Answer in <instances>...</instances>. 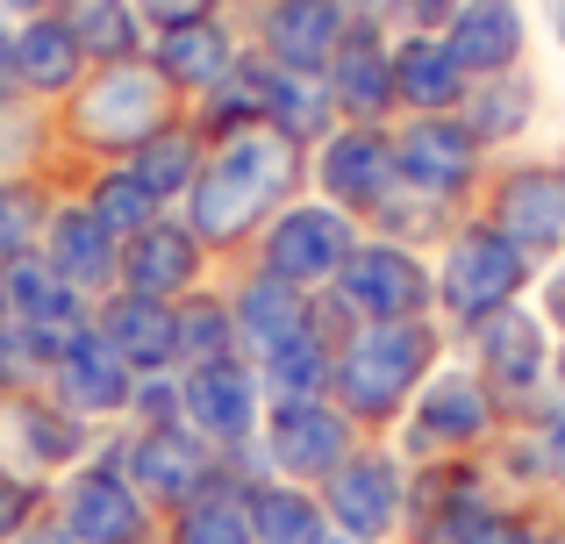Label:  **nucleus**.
<instances>
[{
	"label": "nucleus",
	"instance_id": "1",
	"mask_svg": "<svg viewBox=\"0 0 565 544\" xmlns=\"http://www.w3.org/2000/svg\"><path fill=\"white\" fill-rule=\"evenodd\" d=\"M301 194H316V166L301 143H287L273 122L236 129V137L207 143L201 180L186 186L180 215L193 223V237L215 252V266H236L250 244L265 237L279 209H294Z\"/></svg>",
	"mask_w": 565,
	"mask_h": 544
},
{
	"label": "nucleus",
	"instance_id": "2",
	"mask_svg": "<svg viewBox=\"0 0 565 544\" xmlns=\"http://www.w3.org/2000/svg\"><path fill=\"white\" fill-rule=\"evenodd\" d=\"M186 100L172 94V79L151 57H122V65H94L65 100L51 108V172L57 186H72L94 166H122L137 143H151L166 122H180Z\"/></svg>",
	"mask_w": 565,
	"mask_h": 544
},
{
	"label": "nucleus",
	"instance_id": "3",
	"mask_svg": "<svg viewBox=\"0 0 565 544\" xmlns=\"http://www.w3.org/2000/svg\"><path fill=\"white\" fill-rule=\"evenodd\" d=\"M451 359V337L437 316H408V322H365L330 373V402L359 423L365 437H394L408 402L423 394V380Z\"/></svg>",
	"mask_w": 565,
	"mask_h": 544
},
{
	"label": "nucleus",
	"instance_id": "4",
	"mask_svg": "<svg viewBox=\"0 0 565 544\" xmlns=\"http://www.w3.org/2000/svg\"><path fill=\"white\" fill-rule=\"evenodd\" d=\"M429 266H437V322H444L451 344L466 330H480L487 316L530 301V287H537V273H544L523 244H509L494 223H480V215H466Z\"/></svg>",
	"mask_w": 565,
	"mask_h": 544
},
{
	"label": "nucleus",
	"instance_id": "5",
	"mask_svg": "<svg viewBox=\"0 0 565 544\" xmlns=\"http://www.w3.org/2000/svg\"><path fill=\"white\" fill-rule=\"evenodd\" d=\"M501 430H509L501 402L480 387V373H472V365L451 351V359H444L437 373L423 380V394L408 402V416H401V430H394V451H401L408 466L472 459V451H487Z\"/></svg>",
	"mask_w": 565,
	"mask_h": 544
},
{
	"label": "nucleus",
	"instance_id": "6",
	"mask_svg": "<svg viewBox=\"0 0 565 544\" xmlns=\"http://www.w3.org/2000/svg\"><path fill=\"white\" fill-rule=\"evenodd\" d=\"M451 351L480 373V387L501 402V416H509V423L530 416V408L552 394V351H558V337H552V322H544L530 301L487 316L480 330H466Z\"/></svg>",
	"mask_w": 565,
	"mask_h": 544
},
{
	"label": "nucleus",
	"instance_id": "7",
	"mask_svg": "<svg viewBox=\"0 0 565 544\" xmlns=\"http://www.w3.org/2000/svg\"><path fill=\"white\" fill-rule=\"evenodd\" d=\"M359 237H365L359 215L330 209L322 194H301L294 209H279L273 223H265V237L250 244L236 266H258V273L287 279V287H301V294H322V287H337V273L351 266Z\"/></svg>",
	"mask_w": 565,
	"mask_h": 544
},
{
	"label": "nucleus",
	"instance_id": "8",
	"mask_svg": "<svg viewBox=\"0 0 565 544\" xmlns=\"http://www.w3.org/2000/svg\"><path fill=\"white\" fill-rule=\"evenodd\" d=\"M365 445V430L330 402H265V423H258V445H250V466L258 480H294V488H322L351 451Z\"/></svg>",
	"mask_w": 565,
	"mask_h": 544
},
{
	"label": "nucleus",
	"instance_id": "9",
	"mask_svg": "<svg viewBox=\"0 0 565 544\" xmlns=\"http://www.w3.org/2000/svg\"><path fill=\"white\" fill-rule=\"evenodd\" d=\"M480 223H494L509 244H523L537 266L565 258V151L558 158H494L480 201H472Z\"/></svg>",
	"mask_w": 565,
	"mask_h": 544
},
{
	"label": "nucleus",
	"instance_id": "10",
	"mask_svg": "<svg viewBox=\"0 0 565 544\" xmlns=\"http://www.w3.org/2000/svg\"><path fill=\"white\" fill-rule=\"evenodd\" d=\"M316 494H322V509H330L337 537L401 544V523H408V459L394 451V437H365Z\"/></svg>",
	"mask_w": 565,
	"mask_h": 544
},
{
	"label": "nucleus",
	"instance_id": "11",
	"mask_svg": "<svg viewBox=\"0 0 565 544\" xmlns=\"http://www.w3.org/2000/svg\"><path fill=\"white\" fill-rule=\"evenodd\" d=\"M100 445H108V459L122 466L129 488H137L158 516H172L193 494H207L215 480H230V459H222L207 437H193L186 423H166V430H108Z\"/></svg>",
	"mask_w": 565,
	"mask_h": 544
},
{
	"label": "nucleus",
	"instance_id": "12",
	"mask_svg": "<svg viewBox=\"0 0 565 544\" xmlns=\"http://www.w3.org/2000/svg\"><path fill=\"white\" fill-rule=\"evenodd\" d=\"M51 516L79 544H166V516L129 488V473L108 459V445L51 488Z\"/></svg>",
	"mask_w": 565,
	"mask_h": 544
},
{
	"label": "nucleus",
	"instance_id": "13",
	"mask_svg": "<svg viewBox=\"0 0 565 544\" xmlns=\"http://www.w3.org/2000/svg\"><path fill=\"white\" fill-rule=\"evenodd\" d=\"M180 402H186V430L207 437V445L230 459L236 480H258V466H250V445H258V423H265L258 365H250V359L186 365V373H180Z\"/></svg>",
	"mask_w": 565,
	"mask_h": 544
},
{
	"label": "nucleus",
	"instance_id": "14",
	"mask_svg": "<svg viewBox=\"0 0 565 544\" xmlns=\"http://www.w3.org/2000/svg\"><path fill=\"white\" fill-rule=\"evenodd\" d=\"M394 166H401V186L472 209L487 172H494V151L466 129V115H401L394 122Z\"/></svg>",
	"mask_w": 565,
	"mask_h": 544
},
{
	"label": "nucleus",
	"instance_id": "15",
	"mask_svg": "<svg viewBox=\"0 0 565 544\" xmlns=\"http://www.w3.org/2000/svg\"><path fill=\"white\" fill-rule=\"evenodd\" d=\"M94 423H79L72 408H57L51 394H0V466L22 480H43V488H57V480L72 473V466H86L100 451Z\"/></svg>",
	"mask_w": 565,
	"mask_h": 544
},
{
	"label": "nucleus",
	"instance_id": "16",
	"mask_svg": "<svg viewBox=\"0 0 565 544\" xmlns=\"http://www.w3.org/2000/svg\"><path fill=\"white\" fill-rule=\"evenodd\" d=\"M501 502H509V488H501L487 451L408 466V523H401V544H451L458 531H472Z\"/></svg>",
	"mask_w": 565,
	"mask_h": 544
},
{
	"label": "nucleus",
	"instance_id": "17",
	"mask_svg": "<svg viewBox=\"0 0 565 544\" xmlns=\"http://www.w3.org/2000/svg\"><path fill=\"white\" fill-rule=\"evenodd\" d=\"M337 294L351 301L359 322H408V316H437V266L429 252H408L394 237L365 230L351 266L337 273Z\"/></svg>",
	"mask_w": 565,
	"mask_h": 544
},
{
	"label": "nucleus",
	"instance_id": "18",
	"mask_svg": "<svg viewBox=\"0 0 565 544\" xmlns=\"http://www.w3.org/2000/svg\"><path fill=\"white\" fill-rule=\"evenodd\" d=\"M316 166V194L330 209L359 215L373 230V215L401 194V166H394V129H373V122H344L322 151H308Z\"/></svg>",
	"mask_w": 565,
	"mask_h": 544
},
{
	"label": "nucleus",
	"instance_id": "19",
	"mask_svg": "<svg viewBox=\"0 0 565 544\" xmlns=\"http://www.w3.org/2000/svg\"><path fill=\"white\" fill-rule=\"evenodd\" d=\"M215 279H222L215 252L193 237V223H186L180 209H166L158 223H143L137 237H122V287L129 294H151V301H186V294L215 287Z\"/></svg>",
	"mask_w": 565,
	"mask_h": 544
},
{
	"label": "nucleus",
	"instance_id": "20",
	"mask_svg": "<svg viewBox=\"0 0 565 544\" xmlns=\"http://www.w3.org/2000/svg\"><path fill=\"white\" fill-rule=\"evenodd\" d=\"M351 22L359 14L344 8V0H258V8L244 14L250 29V51H265L279 72H330L337 43L351 36Z\"/></svg>",
	"mask_w": 565,
	"mask_h": 544
},
{
	"label": "nucleus",
	"instance_id": "21",
	"mask_svg": "<svg viewBox=\"0 0 565 544\" xmlns=\"http://www.w3.org/2000/svg\"><path fill=\"white\" fill-rule=\"evenodd\" d=\"M0 316H14L29 337H36L43 359H65L72 344H79L86 330H94V301H86L79 287H65V279L51 273V258H14L8 273H0Z\"/></svg>",
	"mask_w": 565,
	"mask_h": 544
},
{
	"label": "nucleus",
	"instance_id": "22",
	"mask_svg": "<svg viewBox=\"0 0 565 544\" xmlns=\"http://www.w3.org/2000/svg\"><path fill=\"white\" fill-rule=\"evenodd\" d=\"M244 51H250V29H244V14H207V22H186V29H158L151 36V65L172 79V94L186 100H201V94H215L222 79H230L236 65H244Z\"/></svg>",
	"mask_w": 565,
	"mask_h": 544
},
{
	"label": "nucleus",
	"instance_id": "23",
	"mask_svg": "<svg viewBox=\"0 0 565 544\" xmlns=\"http://www.w3.org/2000/svg\"><path fill=\"white\" fill-rule=\"evenodd\" d=\"M330 94H337V115L344 122H373V129H394L401 122V100H394V29L386 22H351V36L337 43L330 57Z\"/></svg>",
	"mask_w": 565,
	"mask_h": 544
},
{
	"label": "nucleus",
	"instance_id": "24",
	"mask_svg": "<svg viewBox=\"0 0 565 544\" xmlns=\"http://www.w3.org/2000/svg\"><path fill=\"white\" fill-rule=\"evenodd\" d=\"M143 373H129L122 359H115L108 344H100V330H86L79 344L65 351V359L51 365V380H43V394H51L57 408H72L79 423H94V430H122L129 423V394H137Z\"/></svg>",
	"mask_w": 565,
	"mask_h": 544
},
{
	"label": "nucleus",
	"instance_id": "25",
	"mask_svg": "<svg viewBox=\"0 0 565 544\" xmlns=\"http://www.w3.org/2000/svg\"><path fill=\"white\" fill-rule=\"evenodd\" d=\"M43 258H51V273L65 279V287H79L86 301L122 287V237H115L79 194H57L51 230H43Z\"/></svg>",
	"mask_w": 565,
	"mask_h": 544
},
{
	"label": "nucleus",
	"instance_id": "26",
	"mask_svg": "<svg viewBox=\"0 0 565 544\" xmlns=\"http://www.w3.org/2000/svg\"><path fill=\"white\" fill-rule=\"evenodd\" d=\"M222 294H230L236 344H244L250 365H258L265 351L294 344V337L308 330V316H316V294L287 287V279H273V273H258V266H222Z\"/></svg>",
	"mask_w": 565,
	"mask_h": 544
},
{
	"label": "nucleus",
	"instance_id": "27",
	"mask_svg": "<svg viewBox=\"0 0 565 544\" xmlns=\"http://www.w3.org/2000/svg\"><path fill=\"white\" fill-rule=\"evenodd\" d=\"M94 330L129 373H180V301H151V294H100Z\"/></svg>",
	"mask_w": 565,
	"mask_h": 544
},
{
	"label": "nucleus",
	"instance_id": "28",
	"mask_svg": "<svg viewBox=\"0 0 565 544\" xmlns=\"http://www.w3.org/2000/svg\"><path fill=\"white\" fill-rule=\"evenodd\" d=\"M530 36H537V14L530 0H466L458 22L444 29L451 57L466 65V79H501V72L530 65Z\"/></svg>",
	"mask_w": 565,
	"mask_h": 544
},
{
	"label": "nucleus",
	"instance_id": "29",
	"mask_svg": "<svg viewBox=\"0 0 565 544\" xmlns=\"http://www.w3.org/2000/svg\"><path fill=\"white\" fill-rule=\"evenodd\" d=\"M466 129L487 143L494 158H509V151H523L530 143V129H537V115H544V86H537V72H501V79H472V94H466Z\"/></svg>",
	"mask_w": 565,
	"mask_h": 544
},
{
	"label": "nucleus",
	"instance_id": "30",
	"mask_svg": "<svg viewBox=\"0 0 565 544\" xmlns=\"http://www.w3.org/2000/svg\"><path fill=\"white\" fill-rule=\"evenodd\" d=\"M472 94L466 65L444 36H394V100L401 115H458Z\"/></svg>",
	"mask_w": 565,
	"mask_h": 544
},
{
	"label": "nucleus",
	"instance_id": "31",
	"mask_svg": "<svg viewBox=\"0 0 565 544\" xmlns=\"http://www.w3.org/2000/svg\"><path fill=\"white\" fill-rule=\"evenodd\" d=\"M14 72H22V94L36 108H57L94 65H86V51L72 43V29L57 14H36V22H14Z\"/></svg>",
	"mask_w": 565,
	"mask_h": 544
},
{
	"label": "nucleus",
	"instance_id": "32",
	"mask_svg": "<svg viewBox=\"0 0 565 544\" xmlns=\"http://www.w3.org/2000/svg\"><path fill=\"white\" fill-rule=\"evenodd\" d=\"M265 122H273L287 143H301V151H322V143L344 129V115H337L330 79H316V72H279L273 65V86H265Z\"/></svg>",
	"mask_w": 565,
	"mask_h": 544
},
{
	"label": "nucleus",
	"instance_id": "33",
	"mask_svg": "<svg viewBox=\"0 0 565 544\" xmlns=\"http://www.w3.org/2000/svg\"><path fill=\"white\" fill-rule=\"evenodd\" d=\"M51 14L72 29V43L86 51V65H122V57L151 51V29H143L137 0H57Z\"/></svg>",
	"mask_w": 565,
	"mask_h": 544
},
{
	"label": "nucleus",
	"instance_id": "34",
	"mask_svg": "<svg viewBox=\"0 0 565 544\" xmlns=\"http://www.w3.org/2000/svg\"><path fill=\"white\" fill-rule=\"evenodd\" d=\"M250 502V531L258 544H330V509L316 488H294V480H244Z\"/></svg>",
	"mask_w": 565,
	"mask_h": 544
},
{
	"label": "nucleus",
	"instance_id": "35",
	"mask_svg": "<svg viewBox=\"0 0 565 544\" xmlns=\"http://www.w3.org/2000/svg\"><path fill=\"white\" fill-rule=\"evenodd\" d=\"M201 158H207V137L193 129V115H180V122H166L151 143H137V151H129L122 166L137 172V180L151 186V194L166 201V209H180V201H186V186L201 180Z\"/></svg>",
	"mask_w": 565,
	"mask_h": 544
},
{
	"label": "nucleus",
	"instance_id": "36",
	"mask_svg": "<svg viewBox=\"0 0 565 544\" xmlns=\"http://www.w3.org/2000/svg\"><path fill=\"white\" fill-rule=\"evenodd\" d=\"M265 86H273V57L265 51H244V65L230 72V79L215 86V94H201L193 100V129H201L207 143H222V137H236V129H258L265 122Z\"/></svg>",
	"mask_w": 565,
	"mask_h": 544
},
{
	"label": "nucleus",
	"instance_id": "37",
	"mask_svg": "<svg viewBox=\"0 0 565 544\" xmlns=\"http://www.w3.org/2000/svg\"><path fill=\"white\" fill-rule=\"evenodd\" d=\"M57 172H14L0 180V273L14 258H36L43 252V230H51V209H57Z\"/></svg>",
	"mask_w": 565,
	"mask_h": 544
},
{
	"label": "nucleus",
	"instance_id": "38",
	"mask_svg": "<svg viewBox=\"0 0 565 544\" xmlns=\"http://www.w3.org/2000/svg\"><path fill=\"white\" fill-rule=\"evenodd\" d=\"M166 544H258L250 531V502H244V480H215L207 494H193L186 509L166 516Z\"/></svg>",
	"mask_w": 565,
	"mask_h": 544
},
{
	"label": "nucleus",
	"instance_id": "39",
	"mask_svg": "<svg viewBox=\"0 0 565 544\" xmlns=\"http://www.w3.org/2000/svg\"><path fill=\"white\" fill-rule=\"evenodd\" d=\"M65 194H79L86 209H94L100 223L115 230V237H137L143 223H158V215H166V201H158V194H151V186H143L129 166H94V172H79V180H72Z\"/></svg>",
	"mask_w": 565,
	"mask_h": 544
},
{
	"label": "nucleus",
	"instance_id": "40",
	"mask_svg": "<svg viewBox=\"0 0 565 544\" xmlns=\"http://www.w3.org/2000/svg\"><path fill=\"white\" fill-rule=\"evenodd\" d=\"M330 373H337V351L322 344L316 330H301L294 344H279V351L258 359L265 402H316V394H330Z\"/></svg>",
	"mask_w": 565,
	"mask_h": 544
},
{
	"label": "nucleus",
	"instance_id": "41",
	"mask_svg": "<svg viewBox=\"0 0 565 544\" xmlns=\"http://www.w3.org/2000/svg\"><path fill=\"white\" fill-rule=\"evenodd\" d=\"M466 215H472V209H458V201H437V194H415V186H401V194L373 215V237H394V244H408V252H429V258H437L444 237H451Z\"/></svg>",
	"mask_w": 565,
	"mask_h": 544
},
{
	"label": "nucleus",
	"instance_id": "42",
	"mask_svg": "<svg viewBox=\"0 0 565 544\" xmlns=\"http://www.w3.org/2000/svg\"><path fill=\"white\" fill-rule=\"evenodd\" d=\"M215 359H244V344H236V316H230V294H222V279L180 301V373H186V365H215Z\"/></svg>",
	"mask_w": 565,
	"mask_h": 544
},
{
	"label": "nucleus",
	"instance_id": "43",
	"mask_svg": "<svg viewBox=\"0 0 565 544\" xmlns=\"http://www.w3.org/2000/svg\"><path fill=\"white\" fill-rule=\"evenodd\" d=\"M565 537V509L558 502H501V509H487L472 531H458L451 544H558Z\"/></svg>",
	"mask_w": 565,
	"mask_h": 544
},
{
	"label": "nucleus",
	"instance_id": "44",
	"mask_svg": "<svg viewBox=\"0 0 565 544\" xmlns=\"http://www.w3.org/2000/svg\"><path fill=\"white\" fill-rule=\"evenodd\" d=\"M51 108H0V180L14 172H51Z\"/></svg>",
	"mask_w": 565,
	"mask_h": 544
},
{
	"label": "nucleus",
	"instance_id": "45",
	"mask_svg": "<svg viewBox=\"0 0 565 544\" xmlns=\"http://www.w3.org/2000/svg\"><path fill=\"white\" fill-rule=\"evenodd\" d=\"M51 380V359L36 351V337L14 316H0V394H36Z\"/></svg>",
	"mask_w": 565,
	"mask_h": 544
},
{
	"label": "nucleus",
	"instance_id": "46",
	"mask_svg": "<svg viewBox=\"0 0 565 544\" xmlns=\"http://www.w3.org/2000/svg\"><path fill=\"white\" fill-rule=\"evenodd\" d=\"M166 423H186L180 373H143L137 394H129V423H122V430H166Z\"/></svg>",
	"mask_w": 565,
	"mask_h": 544
},
{
	"label": "nucleus",
	"instance_id": "47",
	"mask_svg": "<svg viewBox=\"0 0 565 544\" xmlns=\"http://www.w3.org/2000/svg\"><path fill=\"white\" fill-rule=\"evenodd\" d=\"M43 509H51V488L0 466V544H22L29 523H43Z\"/></svg>",
	"mask_w": 565,
	"mask_h": 544
},
{
	"label": "nucleus",
	"instance_id": "48",
	"mask_svg": "<svg viewBox=\"0 0 565 544\" xmlns=\"http://www.w3.org/2000/svg\"><path fill=\"white\" fill-rule=\"evenodd\" d=\"M466 0H386V29L394 36H444Z\"/></svg>",
	"mask_w": 565,
	"mask_h": 544
},
{
	"label": "nucleus",
	"instance_id": "49",
	"mask_svg": "<svg viewBox=\"0 0 565 544\" xmlns=\"http://www.w3.org/2000/svg\"><path fill=\"white\" fill-rule=\"evenodd\" d=\"M143 29H186V22H207V14H222V0H137Z\"/></svg>",
	"mask_w": 565,
	"mask_h": 544
},
{
	"label": "nucleus",
	"instance_id": "50",
	"mask_svg": "<svg viewBox=\"0 0 565 544\" xmlns=\"http://www.w3.org/2000/svg\"><path fill=\"white\" fill-rule=\"evenodd\" d=\"M530 308L552 322V337H565V258H552V266L537 273V287H530Z\"/></svg>",
	"mask_w": 565,
	"mask_h": 544
},
{
	"label": "nucleus",
	"instance_id": "51",
	"mask_svg": "<svg viewBox=\"0 0 565 544\" xmlns=\"http://www.w3.org/2000/svg\"><path fill=\"white\" fill-rule=\"evenodd\" d=\"M0 108H36L22 94V72H14V22H0Z\"/></svg>",
	"mask_w": 565,
	"mask_h": 544
},
{
	"label": "nucleus",
	"instance_id": "52",
	"mask_svg": "<svg viewBox=\"0 0 565 544\" xmlns=\"http://www.w3.org/2000/svg\"><path fill=\"white\" fill-rule=\"evenodd\" d=\"M22 544H79V537H72L65 523H57L51 509H43V523H29V537H22Z\"/></svg>",
	"mask_w": 565,
	"mask_h": 544
},
{
	"label": "nucleus",
	"instance_id": "53",
	"mask_svg": "<svg viewBox=\"0 0 565 544\" xmlns=\"http://www.w3.org/2000/svg\"><path fill=\"white\" fill-rule=\"evenodd\" d=\"M57 0H0V22H36V14H51Z\"/></svg>",
	"mask_w": 565,
	"mask_h": 544
},
{
	"label": "nucleus",
	"instance_id": "54",
	"mask_svg": "<svg viewBox=\"0 0 565 544\" xmlns=\"http://www.w3.org/2000/svg\"><path fill=\"white\" fill-rule=\"evenodd\" d=\"M537 22H544V36L565 51V0H537Z\"/></svg>",
	"mask_w": 565,
	"mask_h": 544
},
{
	"label": "nucleus",
	"instance_id": "55",
	"mask_svg": "<svg viewBox=\"0 0 565 544\" xmlns=\"http://www.w3.org/2000/svg\"><path fill=\"white\" fill-rule=\"evenodd\" d=\"M552 394L565 402V337H558V351H552Z\"/></svg>",
	"mask_w": 565,
	"mask_h": 544
},
{
	"label": "nucleus",
	"instance_id": "56",
	"mask_svg": "<svg viewBox=\"0 0 565 544\" xmlns=\"http://www.w3.org/2000/svg\"><path fill=\"white\" fill-rule=\"evenodd\" d=\"M222 8H230V14H250V8H258V0H222Z\"/></svg>",
	"mask_w": 565,
	"mask_h": 544
},
{
	"label": "nucleus",
	"instance_id": "57",
	"mask_svg": "<svg viewBox=\"0 0 565 544\" xmlns=\"http://www.w3.org/2000/svg\"><path fill=\"white\" fill-rule=\"evenodd\" d=\"M330 544H351V537H330Z\"/></svg>",
	"mask_w": 565,
	"mask_h": 544
},
{
	"label": "nucleus",
	"instance_id": "58",
	"mask_svg": "<svg viewBox=\"0 0 565 544\" xmlns=\"http://www.w3.org/2000/svg\"><path fill=\"white\" fill-rule=\"evenodd\" d=\"M558 544H565V537H558Z\"/></svg>",
	"mask_w": 565,
	"mask_h": 544
}]
</instances>
